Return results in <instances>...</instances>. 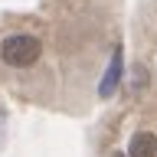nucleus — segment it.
<instances>
[{"label": "nucleus", "instance_id": "7ed1b4c3", "mask_svg": "<svg viewBox=\"0 0 157 157\" xmlns=\"http://www.w3.org/2000/svg\"><path fill=\"white\" fill-rule=\"evenodd\" d=\"M128 157H157V134L154 131H134L128 141Z\"/></svg>", "mask_w": 157, "mask_h": 157}, {"label": "nucleus", "instance_id": "39448f33", "mask_svg": "<svg viewBox=\"0 0 157 157\" xmlns=\"http://www.w3.org/2000/svg\"><path fill=\"white\" fill-rule=\"evenodd\" d=\"M108 157H128V154H124V151H115V154H108Z\"/></svg>", "mask_w": 157, "mask_h": 157}, {"label": "nucleus", "instance_id": "f03ea898", "mask_svg": "<svg viewBox=\"0 0 157 157\" xmlns=\"http://www.w3.org/2000/svg\"><path fill=\"white\" fill-rule=\"evenodd\" d=\"M121 82H124V49L115 46L111 49V59H108V66H105V75L98 78V98L108 101L121 88Z\"/></svg>", "mask_w": 157, "mask_h": 157}, {"label": "nucleus", "instance_id": "20e7f679", "mask_svg": "<svg viewBox=\"0 0 157 157\" xmlns=\"http://www.w3.org/2000/svg\"><path fill=\"white\" fill-rule=\"evenodd\" d=\"M144 82H147L144 66H134V92H141V88H144Z\"/></svg>", "mask_w": 157, "mask_h": 157}, {"label": "nucleus", "instance_id": "f257e3e1", "mask_svg": "<svg viewBox=\"0 0 157 157\" xmlns=\"http://www.w3.org/2000/svg\"><path fill=\"white\" fill-rule=\"evenodd\" d=\"M43 56V39L33 33H10L0 39V62L10 69H33Z\"/></svg>", "mask_w": 157, "mask_h": 157}, {"label": "nucleus", "instance_id": "423d86ee", "mask_svg": "<svg viewBox=\"0 0 157 157\" xmlns=\"http://www.w3.org/2000/svg\"><path fill=\"white\" fill-rule=\"evenodd\" d=\"M0 134H3V108H0Z\"/></svg>", "mask_w": 157, "mask_h": 157}]
</instances>
